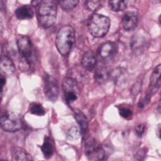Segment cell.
I'll list each match as a JSON object with an SVG mask.
<instances>
[{
  "mask_svg": "<svg viewBox=\"0 0 161 161\" xmlns=\"http://www.w3.org/2000/svg\"><path fill=\"white\" fill-rule=\"evenodd\" d=\"M85 154L91 160H101L106 158V151L92 137H89L85 142Z\"/></svg>",
  "mask_w": 161,
  "mask_h": 161,
  "instance_id": "5b68a950",
  "label": "cell"
},
{
  "mask_svg": "<svg viewBox=\"0 0 161 161\" xmlns=\"http://www.w3.org/2000/svg\"><path fill=\"white\" fill-rule=\"evenodd\" d=\"M12 160L18 161H25V160H32L33 158L31 155L23 148H16L13 152Z\"/></svg>",
  "mask_w": 161,
  "mask_h": 161,
  "instance_id": "ac0fdd59",
  "label": "cell"
},
{
  "mask_svg": "<svg viewBox=\"0 0 161 161\" xmlns=\"http://www.w3.org/2000/svg\"><path fill=\"white\" fill-rule=\"evenodd\" d=\"M103 5V2L100 1H86L85 2V6L86 8L91 11H96L99 9Z\"/></svg>",
  "mask_w": 161,
  "mask_h": 161,
  "instance_id": "603a6c76",
  "label": "cell"
},
{
  "mask_svg": "<svg viewBox=\"0 0 161 161\" xmlns=\"http://www.w3.org/2000/svg\"><path fill=\"white\" fill-rule=\"evenodd\" d=\"M143 33L135 34L131 38L130 42V47L132 50H135L140 49L145 46L147 43V36Z\"/></svg>",
  "mask_w": 161,
  "mask_h": 161,
  "instance_id": "9a60e30c",
  "label": "cell"
},
{
  "mask_svg": "<svg viewBox=\"0 0 161 161\" xmlns=\"http://www.w3.org/2000/svg\"><path fill=\"white\" fill-rule=\"evenodd\" d=\"M60 6L64 11H70L73 9L78 4L77 0H69V1H60L58 2Z\"/></svg>",
  "mask_w": 161,
  "mask_h": 161,
  "instance_id": "7402d4cb",
  "label": "cell"
},
{
  "mask_svg": "<svg viewBox=\"0 0 161 161\" xmlns=\"http://www.w3.org/2000/svg\"><path fill=\"white\" fill-rule=\"evenodd\" d=\"M19 68L22 72H26L30 68V61L25 58H21L19 62Z\"/></svg>",
  "mask_w": 161,
  "mask_h": 161,
  "instance_id": "d4e9b609",
  "label": "cell"
},
{
  "mask_svg": "<svg viewBox=\"0 0 161 161\" xmlns=\"http://www.w3.org/2000/svg\"><path fill=\"white\" fill-rule=\"evenodd\" d=\"M42 1H31V5L33 6H39L40 4H41V3H42Z\"/></svg>",
  "mask_w": 161,
  "mask_h": 161,
  "instance_id": "4dcf8cb0",
  "label": "cell"
},
{
  "mask_svg": "<svg viewBox=\"0 0 161 161\" xmlns=\"http://www.w3.org/2000/svg\"><path fill=\"white\" fill-rule=\"evenodd\" d=\"M28 111L31 114L36 116H43L45 114V109L43 106L37 103H32L29 105Z\"/></svg>",
  "mask_w": 161,
  "mask_h": 161,
  "instance_id": "ffe728a7",
  "label": "cell"
},
{
  "mask_svg": "<svg viewBox=\"0 0 161 161\" xmlns=\"http://www.w3.org/2000/svg\"><path fill=\"white\" fill-rule=\"evenodd\" d=\"M145 127L143 124L138 125L135 128V132L136 135L140 138L142 137L145 132Z\"/></svg>",
  "mask_w": 161,
  "mask_h": 161,
  "instance_id": "83f0119b",
  "label": "cell"
},
{
  "mask_svg": "<svg viewBox=\"0 0 161 161\" xmlns=\"http://www.w3.org/2000/svg\"><path fill=\"white\" fill-rule=\"evenodd\" d=\"M16 18L19 19H26L33 18L34 15L31 7L29 5H23L18 7L14 11Z\"/></svg>",
  "mask_w": 161,
  "mask_h": 161,
  "instance_id": "5bb4252c",
  "label": "cell"
},
{
  "mask_svg": "<svg viewBox=\"0 0 161 161\" xmlns=\"http://www.w3.org/2000/svg\"><path fill=\"white\" fill-rule=\"evenodd\" d=\"M151 95H150L149 94H147L145 97L144 98H143V99H142L138 104V106L140 108H142L144 106H145L146 105L148 104V103L150 102V98H151Z\"/></svg>",
  "mask_w": 161,
  "mask_h": 161,
  "instance_id": "4316f807",
  "label": "cell"
},
{
  "mask_svg": "<svg viewBox=\"0 0 161 161\" xmlns=\"http://www.w3.org/2000/svg\"><path fill=\"white\" fill-rule=\"evenodd\" d=\"M108 4L111 9L113 11L118 12L121 11H123L127 5L126 1H109L108 2Z\"/></svg>",
  "mask_w": 161,
  "mask_h": 161,
  "instance_id": "44dd1931",
  "label": "cell"
},
{
  "mask_svg": "<svg viewBox=\"0 0 161 161\" xmlns=\"http://www.w3.org/2000/svg\"><path fill=\"white\" fill-rule=\"evenodd\" d=\"M74 118L77 123L79 125L80 129V133L85 134L87 130L88 123L86 115L80 110L75 109L74 111Z\"/></svg>",
  "mask_w": 161,
  "mask_h": 161,
  "instance_id": "2e32d148",
  "label": "cell"
},
{
  "mask_svg": "<svg viewBox=\"0 0 161 161\" xmlns=\"http://www.w3.org/2000/svg\"><path fill=\"white\" fill-rule=\"evenodd\" d=\"M67 138L69 140H77L80 136V131L77 126L71 127L67 133Z\"/></svg>",
  "mask_w": 161,
  "mask_h": 161,
  "instance_id": "cb8c5ba5",
  "label": "cell"
},
{
  "mask_svg": "<svg viewBox=\"0 0 161 161\" xmlns=\"http://www.w3.org/2000/svg\"><path fill=\"white\" fill-rule=\"evenodd\" d=\"M1 127L7 132H16L23 127L21 116L13 112H6L1 117Z\"/></svg>",
  "mask_w": 161,
  "mask_h": 161,
  "instance_id": "277c9868",
  "label": "cell"
},
{
  "mask_svg": "<svg viewBox=\"0 0 161 161\" xmlns=\"http://www.w3.org/2000/svg\"><path fill=\"white\" fill-rule=\"evenodd\" d=\"M75 31L70 25H64L58 31L55 38L57 50L62 56H67L75 42Z\"/></svg>",
  "mask_w": 161,
  "mask_h": 161,
  "instance_id": "6da1fadb",
  "label": "cell"
},
{
  "mask_svg": "<svg viewBox=\"0 0 161 161\" xmlns=\"http://www.w3.org/2000/svg\"><path fill=\"white\" fill-rule=\"evenodd\" d=\"M121 23L123 28L126 31L134 30L138 23V14L135 11H126L122 17Z\"/></svg>",
  "mask_w": 161,
  "mask_h": 161,
  "instance_id": "9c48e42d",
  "label": "cell"
},
{
  "mask_svg": "<svg viewBox=\"0 0 161 161\" xmlns=\"http://www.w3.org/2000/svg\"><path fill=\"white\" fill-rule=\"evenodd\" d=\"M145 155H146V151H145V149L143 148V149H142V150H139L136 153V154L135 156V157L136 160H141L144 159V158L145 157Z\"/></svg>",
  "mask_w": 161,
  "mask_h": 161,
  "instance_id": "f1b7e54d",
  "label": "cell"
},
{
  "mask_svg": "<svg viewBox=\"0 0 161 161\" xmlns=\"http://www.w3.org/2000/svg\"><path fill=\"white\" fill-rule=\"evenodd\" d=\"M0 69L1 74L10 75L15 71V66L12 60L7 55H3L1 58Z\"/></svg>",
  "mask_w": 161,
  "mask_h": 161,
  "instance_id": "4fadbf2b",
  "label": "cell"
},
{
  "mask_svg": "<svg viewBox=\"0 0 161 161\" xmlns=\"http://www.w3.org/2000/svg\"><path fill=\"white\" fill-rule=\"evenodd\" d=\"M0 82H1V91H2V92H3V88H4V85H5V84H6V78H5V77L3 75V74H1V78H0Z\"/></svg>",
  "mask_w": 161,
  "mask_h": 161,
  "instance_id": "f546056e",
  "label": "cell"
},
{
  "mask_svg": "<svg viewBox=\"0 0 161 161\" xmlns=\"http://www.w3.org/2000/svg\"><path fill=\"white\" fill-rule=\"evenodd\" d=\"M117 50L118 48L115 43L113 42H106L100 46L99 54L103 60H109L116 55Z\"/></svg>",
  "mask_w": 161,
  "mask_h": 161,
  "instance_id": "30bf717a",
  "label": "cell"
},
{
  "mask_svg": "<svg viewBox=\"0 0 161 161\" xmlns=\"http://www.w3.org/2000/svg\"><path fill=\"white\" fill-rule=\"evenodd\" d=\"M81 64L86 70H93L96 65V57L94 53L91 50L84 53L81 59Z\"/></svg>",
  "mask_w": 161,
  "mask_h": 161,
  "instance_id": "7c38bea8",
  "label": "cell"
},
{
  "mask_svg": "<svg viewBox=\"0 0 161 161\" xmlns=\"http://www.w3.org/2000/svg\"><path fill=\"white\" fill-rule=\"evenodd\" d=\"M119 113L121 117L125 119H128L131 117L132 112L128 108H122L119 109Z\"/></svg>",
  "mask_w": 161,
  "mask_h": 161,
  "instance_id": "484cf974",
  "label": "cell"
},
{
  "mask_svg": "<svg viewBox=\"0 0 161 161\" xmlns=\"http://www.w3.org/2000/svg\"><path fill=\"white\" fill-rule=\"evenodd\" d=\"M57 9V3L55 1H42L37 11L39 25L44 28H48L53 25L56 21Z\"/></svg>",
  "mask_w": 161,
  "mask_h": 161,
  "instance_id": "7a4b0ae2",
  "label": "cell"
},
{
  "mask_svg": "<svg viewBox=\"0 0 161 161\" xmlns=\"http://www.w3.org/2000/svg\"><path fill=\"white\" fill-rule=\"evenodd\" d=\"M43 90L45 96L51 101H55L59 94V87L57 80L46 74L44 76Z\"/></svg>",
  "mask_w": 161,
  "mask_h": 161,
  "instance_id": "8992f818",
  "label": "cell"
},
{
  "mask_svg": "<svg viewBox=\"0 0 161 161\" xmlns=\"http://www.w3.org/2000/svg\"><path fill=\"white\" fill-rule=\"evenodd\" d=\"M17 47L21 58H25L31 62L33 48L30 39L27 36L19 37L17 40Z\"/></svg>",
  "mask_w": 161,
  "mask_h": 161,
  "instance_id": "ba28073f",
  "label": "cell"
},
{
  "mask_svg": "<svg viewBox=\"0 0 161 161\" xmlns=\"http://www.w3.org/2000/svg\"><path fill=\"white\" fill-rule=\"evenodd\" d=\"M109 77V72L105 67H99L94 72V79L98 84H103L108 80Z\"/></svg>",
  "mask_w": 161,
  "mask_h": 161,
  "instance_id": "d6986e66",
  "label": "cell"
},
{
  "mask_svg": "<svg viewBox=\"0 0 161 161\" xmlns=\"http://www.w3.org/2000/svg\"><path fill=\"white\" fill-rule=\"evenodd\" d=\"M110 27V19L103 14L95 13L91 16L87 23L89 33L95 38L105 36Z\"/></svg>",
  "mask_w": 161,
  "mask_h": 161,
  "instance_id": "3957f363",
  "label": "cell"
},
{
  "mask_svg": "<svg viewBox=\"0 0 161 161\" xmlns=\"http://www.w3.org/2000/svg\"><path fill=\"white\" fill-rule=\"evenodd\" d=\"M62 87L67 103H72L77 99V84L74 79L68 77H65L62 80Z\"/></svg>",
  "mask_w": 161,
  "mask_h": 161,
  "instance_id": "52a82bcc",
  "label": "cell"
},
{
  "mask_svg": "<svg viewBox=\"0 0 161 161\" xmlns=\"http://www.w3.org/2000/svg\"><path fill=\"white\" fill-rule=\"evenodd\" d=\"M41 150L45 158L48 159L52 157L54 153V147L52 141L48 136H45L43 145L41 146Z\"/></svg>",
  "mask_w": 161,
  "mask_h": 161,
  "instance_id": "e0dca14e",
  "label": "cell"
},
{
  "mask_svg": "<svg viewBox=\"0 0 161 161\" xmlns=\"http://www.w3.org/2000/svg\"><path fill=\"white\" fill-rule=\"evenodd\" d=\"M160 72H161V65L158 64L153 69L150 77L149 92L148 94H149L151 96L155 94L160 87Z\"/></svg>",
  "mask_w": 161,
  "mask_h": 161,
  "instance_id": "8fae6325",
  "label": "cell"
}]
</instances>
